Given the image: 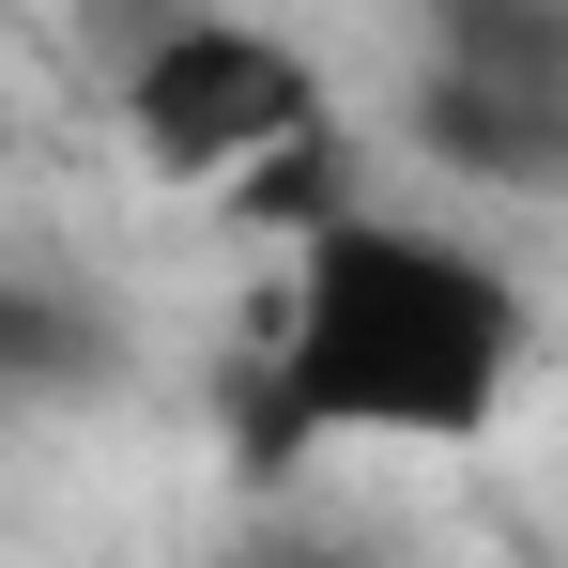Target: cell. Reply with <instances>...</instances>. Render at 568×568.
Returning <instances> with one entry per match:
<instances>
[{
	"label": "cell",
	"mask_w": 568,
	"mask_h": 568,
	"mask_svg": "<svg viewBox=\"0 0 568 568\" xmlns=\"http://www.w3.org/2000/svg\"><path fill=\"white\" fill-rule=\"evenodd\" d=\"M523 354H538V307L507 277V246L338 185L277 262L246 446L262 476L323 462V446H476V430H507Z\"/></svg>",
	"instance_id": "6da1fadb"
},
{
	"label": "cell",
	"mask_w": 568,
	"mask_h": 568,
	"mask_svg": "<svg viewBox=\"0 0 568 568\" xmlns=\"http://www.w3.org/2000/svg\"><path fill=\"white\" fill-rule=\"evenodd\" d=\"M123 139L154 185H200V200H246L262 231H307L323 215V62L292 47L277 16H231V0H185L123 47Z\"/></svg>",
	"instance_id": "7a4b0ae2"
},
{
	"label": "cell",
	"mask_w": 568,
	"mask_h": 568,
	"mask_svg": "<svg viewBox=\"0 0 568 568\" xmlns=\"http://www.w3.org/2000/svg\"><path fill=\"white\" fill-rule=\"evenodd\" d=\"M415 154L476 200H568V78H507V62H415Z\"/></svg>",
	"instance_id": "3957f363"
},
{
	"label": "cell",
	"mask_w": 568,
	"mask_h": 568,
	"mask_svg": "<svg viewBox=\"0 0 568 568\" xmlns=\"http://www.w3.org/2000/svg\"><path fill=\"white\" fill-rule=\"evenodd\" d=\"M93 369H108L93 307H62V292H31L16 262H0V415H16V399H47V384H93Z\"/></svg>",
	"instance_id": "277c9868"
},
{
	"label": "cell",
	"mask_w": 568,
	"mask_h": 568,
	"mask_svg": "<svg viewBox=\"0 0 568 568\" xmlns=\"http://www.w3.org/2000/svg\"><path fill=\"white\" fill-rule=\"evenodd\" d=\"M430 62H507V78H568V0H430Z\"/></svg>",
	"instance_id": "5b68a950"
}]
</instances>
